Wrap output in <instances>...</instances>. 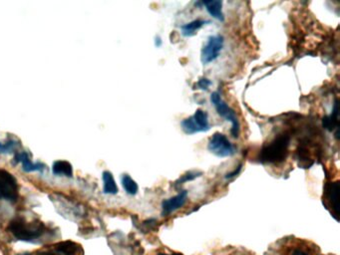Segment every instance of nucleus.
Masks as SVG:
<instances>
[{
  "label": "nucleus",
  "instance_id": "25",
  "mask_svg": "<svg viewBox=\"0 0 340 255\" xmlns=\"http://www.w3.org/2000/svg\"><path fill=\"white\" fill-rule=\"evenodd\" d=\"M16 255H31L30 253H28V252H26V253H21V254H16Z\"/></svg>",
  "mask_w": 340,
  "mask_h": 255
},
{
  "label": "nucleus",
  "instance_id": "8",
  "mask_svg": "<svg viewBox=\"0 0 340 255\" xmlns=\"http://www.w3.org/2000/svg\"><path fill=\"white\" fill-rule=\"evenodd\" d=\"M323 205L330 210L331 214L338 220L339 214V182L326 184L323 192Z\"/></svg>",
  "mask_w": 340,
  "mask_h": 255
},
{
  "label": "nucleus",
  "instance_id": "17",
  "mask_svg": "<svg viewBox=\"0 0 340 255\" xmlns=\"http://www.w3.org/2000/svg\"><path fill=\"white\" fill-rule=\"evenodd\" d=\"M122 186L124 187L125 191L130 195L137 194L139 190V186L137 185V183L129 175H123Z\"/></svg>",
  "mask_w": 340,
  "mask_h": 255
},
{
  "label": "nucleus",
  "instance_id": "18",
  "mask_svg": "<svg viewBox=\"0 0 340 255\" xmlns=\"http://www.w3.org/2000/svg\"><path fill=\"white\" fill-rule=\"evenodd\" d=\"M203 175V173L202 172H188V173H186L185 175H183L175 184L176 185H183V184H185V183H187V182H191V181H194V179H196V178H199V177H201Z\"/></svg>",
  "mask_w": 340,
  "mask_h": 255
},
{
  "label": "nucleus",
  "instance_id": "20",
  "mask_svg": "<svg viewBox=\"0 0 340 255\" xmlns=\"http://www.w3.org/2000/svg\"><path fill=\"white\" fill-rule=\"evenodd\" d=\"M16 141L15 140H8L6 143H0V154H7V153H11L15 147H16Z\"/></svg>",
  "mask_w": 340,
  "mask_h": 255
},
{
  "label": "nucleus",
  "instance_id": "11",
  "mask_svg": "<svg viewBox=\"0 0 340 255\" xmlns=\"http://www.w3.org/2000/svg\"><path fill=\"white\" fill-rule=\"evenodd\" d=\"M15 162H21L23 166V171L30 173V172H42L44 169V164L41 162H32L29 155L23 152L19 153L15 156Z\"/></svg>",
  "mask_w": 340,
  "mask_h": 255
},
{
  "label": "nucleus",
  "instance_id": "1",
  "mask_svg": "<svg viewBox=\"0 0 340 255\" xmlns=\"http://www.w3.org/2000/svg\"><path fill=\"white\" fill-rule=\"evenodd\" d=\"M291 136L287 133L280 134L271 141L265 145L260 153V162L262 163L278 164L285 162L289 155Z\"/></svg>",
  "mask_w": 340,
  "mask_h": 255
},
{
  "label": "nucleus",
  "instance_id": "21",
  "mask_svg": "<svg viewBox=\"0 0 340 255\" xmlns=\"http://www.w3.org/2000/svg\"><path fill=\"white\" fill-rule=\"evenodd\" d=\"M242 164L241 165H239L238 166V168H236L233 173H230V174H228L226 176H225V179H232V178H234V177H236V176H238L239 174H240V172H241V169H242Z\"/></svg>",
  "mask_w": 340,
  "mask_h": 255
},
{
  "label": "nucleus",
  "instance_id": "10",
  "mask_svg": "<svg viewBox=\"0 0 340 255\" xmlns=\"http://www.w3.org/2000/svg\"><path fill=\"white\" fill-rule=\"evenodd\" d=\"M59 255H81L83 254L82 246L74 241H61L52 246Z\"/></svg>",
  "mask_w": 340,
  "mask_h": 255
},
{
  "label": "nucleus",
  "instance_id": "22",
  "mask_svg": "<svg viewBox=\"0 0 340 255\" xmlns=\"http://www.w3.org/2000/svg\"><path fill=\"white\" fill-rule=\"evenodd\" d=\"M291 255H310L308 252L302 250V249H299V248H296L294 250H292V254Z\"/></svg>",
  "mask_w": 340,
  "mask_h": 255
},
{
  "label": "nucleus",
  "instance_id": "7",
  "mask_svg": "<svg viewBox=\"0 0 340 255\" xmlns=\"http://www.w3.org/2000/svg\"><path fill=\"white\" fill-rule=\"evenodd\" d=\"M223 37L221 35H212L208 38L206 44L201 51V61L204 65H208L219 58L223 47Z\"/></svg>",
  "mask_w": 340,
  "mask_h": 255
},
{
  "label": "nucleus",
  "instance_id": "14",
  "mask_svg": "<svg viewBox=\"0 0 340 255\" xmlns=\"http://www.w3.org/2000/svg\"><path fill=\"white\" fill-rule=\"evenodd\" d=\"M207 23H210V21L204 20V19H195L192 22L184 24L181 26L182 34L185 37H192L195 35L196 31H199L203 26H205Z\"/></svg>",
  "mask_w": 340,
  "mask_h": 255
},
{
  "label": "nucleus",
  "instance_id": "13",
  "mask_svg": "<svg viewBox=\"0 0 340 255\" xmlns=\"http://www.w3.org/2000/svg\"><path fill=\"white\" fill-rule=\"evenodd\" d=\"M52 172L55 176L59 177H67V178L73 177V167L70 162L66 161H56L53 163Z\"/></svg>",
  "mask_w": 340,
  "mask_h": 255
},
{
  "label": "nucleus",
  "instance_id": "12",
  "mask_svg": "<svg viewBox=\"0 0 340 255\" xmlns=\"http://www.w3.org/2000/svg\"><path fill=\"white\" fill-rule=\"evenodd\" d=\"M209 12V14L219 20L220 22L224 21V15L222 13V1L219 0H210V1H203L201 2Z\"/></svg>",
  "mask_w": 340,
  "mask_h": 255
},
{
  "label": "nucleus",
  "instance_id": "24",
  "mask_svg": "<svg viewBox=\"0 0 340 255\" xmlns=\"http://www.w3.org/2000/svg\"><path fill=\"white\" fill-rule=\"evenodd\" d=\"M157 255H181V254H176V253H173V254H168V253H158Z\"/></svg>",
  "mask_w": 340,
  "mask_h": 255
},
{
  "label": "nucleus",
  "instance_id": "3",
  "mask_svg": "<svg viewBox=\"0 0 340 255\" xmlns=\"http://www.w3.org/2000/svg\"><path fill=\"white\" fill-rule=\"evenodd\" d=\"M211 102L215 106L217 113L219 117L223 118L225 121L230 122L232 124L231 134L234 138H238L240 135V122L238 120L237 114L234 109H232L220 97L219 92H214L211 95Z\"/></svg>",
  "mask_w": 340,
  "mask_h": 255
},
{
  "label": "nucleus",
  "instance_id": "19",
  "mask_svg": "<svg viewBox=\"0 0 340 255\" xmlns=\"http://www.w3.org/2000/svg\"><path fill=\"white\" fill-rule=\"evenodd\" d=\"M213 84L211 80L208 78H201L194 85V90H202V91H208L209 87Z\"/></svg>",
  "mask_w": 340,
  "mask_h": 255
},
{
  "label": "nucleus",
  "instance_id": "23",
  "mask_svg": "<svg viewBox=\"0 0 340 255\" xmlns=\"http://www.w3.org/2000/svg\"><path fill=\"white\" fill-rule=\"evenodd\" d=\"M163 44V40L160 36H156L155 37V46L156 47H161Z\"/></svg>",
  "mask_w": 340,
  "mask_h": 255
},
{
  "label": "nucleus",
  "instance_id": "4",
  "mask_svg": "<svg viewBox=\"0 0 340 255\" xmlns=\"http://www.w3.org/2000/svg\"><path fill=\"white\" fill-rule=\"evenodd\" d=\"M181 127L184 133L187 135L206 133L211 130L209 115L206 111L197 109L193 116L189 117L181 122Z\"/></svg>",
  "mask_w": 340,
  "mask_h": 255
},
{
  "label": "nucleus",
  "instance_id": "16",
  "mask_svg": "<svg viewBox=\"0 0 340 255\" xmlns=\"http://www.w3.org/2000/svg\"><path fill=\"white\" fill-rule=\"evenodd\" d=\"M337 124H338V104L337 101H335L332 114L323 119V127L328 131H332L334 128L338 129Z\"/></svg>",
  "mask_w": 340,
  "mask_h": 255
},
{
  "label": "nucleus",
  "instance_id": "6",
  "mask_svg": "<svg viewBox=\"0 0 340 255\" xmlns=\"http://www.w3.org/2000/svg\"><path fill=\"white\" fill-rule=\"evenodd\" d=\"M18 199V183L14 176L7 171L0 169V200L15 203Z\"/></svg>",
  "mask_w": 340,
  "mask_h": 255
},
{
  "label": "nucleus",
  "instance_id": "2",
  "mask_svg": "<svg viewBox=\"0 0 340 255\" xmlns=\"http://www.w3.org/2000/svg\"><path fill=\"white\" fill-rule=\"evenodd\" d=\"M8 231L18 240L32 242L46 232V228L40 221L27 222L22 218H15L10 222Z\"/></svg>",
  "mask_w": 340,
  "mask_h": 255
},
{
  "label": "nucleus",
  "instance_id": "5",
  "mask_svg": "<svg viewBox=\"0 0 340 255\" xmlns=\"http://www.w3.org/2000/svg\"><path fill=\"white\" fill-rule=\"evenodd\" d=\"M210 153L218 158H230L237 154V148L221 133H215L208 143Z\"/></svg>",
  "mask_w": 340,
  "mask_h": 255
},
{
  "label": "nucleus",
  "instance_id": "15",
  "mask_svg": "<svg viewBox=\"0 0 340 255\" xmlns=\"http://www.w3.org/2000/svg\"><path fill=\"white\" fill-rule=\"evenodd\" d=\"M103 183H104V193L107 194H116L118 193V186L115 182L113 175L110 172L103 173Z\"/></svg>",
  "mask_w": 340,
  "mask_h": 255
},
{
  "label": "nucleus",
  "instance_id": "9",
  "mask_svg": "<svg viewBox=\"0 0 340 255\" xmlns=\"http://www.w3.org/2000/svg\"><path fill=\"white\" fill-rule=\"evenodd\" d=\"M188 200V191L182 190L177 195L172 196L170 199L164 201L162 203V214L169 215L172 212L183 208Z\"/></svg>",
  "mask_w": 340,
  "mask_h": 255
}]
</instances>
